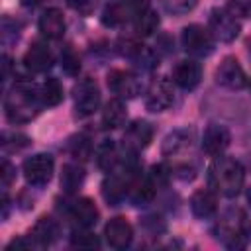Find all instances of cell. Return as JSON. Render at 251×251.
Wrapping results in <instances>:
<instances>
[{
	"label": "cell",
	"instance_id": "cell-1",
	"mask_svg": "<svg viewBox=\"0 0 251 251\" xmlns=\"http://www.w3.org/2000/svg\"><path fill=\"white\" fill-rule=\"evenodd\" d=\"M39 94L35 92V86L27 80H18L12 90L6 94L4 110L6 118L12 124H25L31 122L39 112Z\"/></svg>",
	"mask_w": 251,
	"mask_h": 251
},
{
	"label": "cell",
	"instance_id": "cell-2",
	"mask_svg": "<svg viewBox=\"0 0 251 251\" xmlns=\"http://www.w3.org/2000/svg\"><path fill=\"white\" fill-rule=\"evenodd\" d=\"M245 180V171L239 161L229 157H216L208 169V182L210 188L220 192L226 198H233L241 192Z\"/></svg>",
	"mask_w": 251,
	"mask_h": 251
},
{
	"label": "cell",
	"instance_id": "cell-3",
	"mask_svg": "<svg viewBox=\"0 0 251 251\" xmlns=\"http://www.w3.org/2000/svg\"><path fill=\"white\" fill-rule=\"evenodd\" d=\"M218 239L229 249H243L251 241V220L241 208H229L216 224Z\"/></svg>",
	"mask_w": 251,
	"mask_h": 251
},
{
	"label": "cell",
	"instance_id": "cell-4",
	"mask_svg": "<svg viewBox=\"0 0 251 251\" xmlns=\"http://www.w3.org/2000/svg\"><path fill=\"white\" fill-rule=\"evenodd\" d=\"M180 41H182V47L194 57H206L214 51V35L208 27H204L200 24L186 25L182 29Z\"/></svg>",
	"mask_w": 251,
	"mask_h": 251
},
{
	"label": "cell",
	"instance_id": "cell-5",
	"mask_svg": "<svg viewBox=\"0 0 251 251\" xmlns=\"http://www.w3.org/2000/svg\"><path fill=\"white\" fill-rule=\"evenodd\" d=\"M73 98H75V112H76L78 118L92 116L98 110V106H100V90H98V84L92 78L78 80L75 84Z\"/></svg>",
	"mask_w": 251,
	"mask_h": 251
},
{
	"label": "cell",
	"instance_id": "cell-6",
	"mask_svg": "<svg viewBox=\"0 0 251 251\" xmlns=\"http://www.w3.org/2000/svg\"><path fill=\"white\" fill-rule=\"evenodd\" d=\"M22 171H24V176H25L27 184H31V186H43L53 176L55 161H53V157L49 153H37V155H31L29 159L24 161Z\"/></svg>",
	"mask_w": 251,
	"mask_h": 251
},
{
	"label": "cell",
	"instance_id": "cell-7",
	"mask_svg": "<svg viewBox=\"0 0 251 251\" xmlns=\"http://www.w3.org/2000/svg\"><path fill=\"white\" fill-rule=\"evenodd\" d=\"M208 24H210L212 35L216 39H220V41H226V43L233 41L239 35V29H241V25L235 20V16L231 12H227V10H224V8L212 10Z\"/></svg>",
	"mask_w": 251,
	"mask_h": 251
},
{
	"label": "cell",
	"instance_id": "cell-8",
	"mask_svg": "<svg viewBox=\"0 0 251 251\" xmlns=\"http://www.w3.org/2000/svg\"><path fill=\"white\" fill-rule=\"evenodd\" d=\"M175 102V88L169 78L155 80L145 94V108L149 112H165Z\"/></svg>",
	"mask_w": 251,
	"mask_h": 251
},
{
	"label": "cell",
	"instance_id": "cell-9",
	"mask_svg": "<svg viewBox=\"0 0 251 251\" xmlns=\"http://www.w3.org/2000/svg\"><path fill=\"white\" fill-rule=\"evenodd\" d=\"M108 88L118 96V98H135L141 94V82L139 78L122 69H114L108 73Z\"/></svg>",
	"mask_w": 251,
	"mask_h": 251
},
{
	"label": "cell",
	"instance_id": "cell-10",
	"mask_svg": "<svg viewBox=\"0 0 251 251\" xmlns=\"http://www.w3.org/2000/svg\"><path fill=\"white\" fill-rule=\"evenodd\" d=\"M216 80H218V84L231 88V90H239V88L247 86V82H249L243 67L239 65V61L235 57H226L220 63V67L216 71Z\"/></svg>",
	"mask_w": 251,
	"mask_h": 251
},
{
	"label": "cell",
	"instance_id": "cell-11",
	"mask_svg": "<svg viewBox=\"0 0 251 251\" xmlns=\"http://www.w3.org/2000/svg\"><path fill=\"white\" fill-rule=\"evenodd\" d=\"M229 143H231V133L226 126L210 124L202 133V149L212 157L222 155L229 147Z\"/></svg>",
	"mask_w": 251,
	"mask_h": 251
},
{
	"label": "cell",
	"instance_id": "cell-12",
	"mask_svg": "<svg viewBox=\"0 0 251 251\" xmlns=\"http://www.w3.org/2000/svg\"><path fill=\"white\" fill-rule=\"evenodd\" d=\"M104 235H106V243L114 249H126L131 239H133V227L131 224L122 218V216H116L112 218L106 227H104Z\"/></svg>",
	"mask_w": 251,
	"mask_h": 251
},
{
	"label": "cell",
	"instance_id": "cell-13",
	"mask_svg": "<svg viewBox=\"0 0 251 251\" xmlns=\"http://www.w3.org/2000/svg\"><path fill=\"white\" fill-rule=\"evenodd\" d=\"M202 80V67L192 59L178 61L173 71V82L184 90H194Z\"/></svg>",
	"mask_w": 251,
	"mask_h": 251
},
{
	"label": "cell",
	"instance_id": "cell-14",
	"mask_svg": "<svg viewBox=\"0 0 251 251\" xmlns=\"http://www.w3.org/2000/svg\"><path fill=\"white\" fill-rule=\"evenodd\" d=\"M24 65L31 71V73H45L53 67V53L49 51V47L41 41H35L29 45V49L24 55Z\"/></svg>",
	"mask_w": 251,
	"mask_h": 251
},
{
	"label": "cell",
	"instance_id": "cell-15",
	"mask_svg": "<svg viewBox=\"0 0 251 251\" xmlns=\"http://www.w3.org/2000/svg\"><path fill=\"white\" fill-rule=\"evenodd\" d=\"M69 218L78 227H92L98 222V208L90 198H76L69 206Z\"/></svg>",
	"mask_w": 251,
	"mask_h": 251
},
{
	"label": "cell",
	"instance_id": "cell-16",
	"mask_svg": "<svg viewBox=\"0 0 251 251\" xmlns=\"http://www.w3.org/2000/svg\"><path fill=\"white\" fill-rule=\"evenodd\" d=\"M37 27H39L41 35L47 37V39H59V37H63L65 27H67L63 12H61L59 8H49V10H45V12L41 14L39 22H37Z\"/></svg>",
	"mask_w": 251,
	"mask_h": 251
},
{
	"label": "cell",
	"instance_id": "cell-17",
	"mask_svg": "<svg viewBox=\"0 0 251 251\" xmlns=\"http://www.w3.org/2000/svg\"><path fill=\"white\" fill-rule=\"evenodd\" d=\"M151 139H153V127L145 120H135L126 129L124 145H127L133 151H139V149H145L151 143Z\"/></svg>",
	"mask_w": 251,
	"mask_h": 251
},
{
	"label": "cell",
	"instance_id": "cell-18",
	"mask_svg": "<svg viewBox=\"0 0 251 251\" xmlns=\"http://www.w3.org/2000/svg\"><path fill=\"white\" fill-rule=\"evenodd\" d=\"M190 210L196 218H212L218 210V196H216V190H210V188H200L192 194L190 198Z\"/></svg>",
	"mask_w": 251,
	"mask_h": 251
},
{
	"label": "cell",
	"instance_id": "cell-19",
	"mask_svg": "<svg viewBox=\"0 0 251 251\" xmlns=\"http://www.w3.org/2000/svg\"><path fill=\"white\" fill-rule=\"evenodd\" d=\"M155 190L157 186L149 176H135L127 184V198L133 206H145L155 198Z\"/></svg>",
	"mask_w": 251,
	"mask_h": 251
},
{
	"label": "cell",
	"instance_id": "cell-20",
	"mask_svg": "<svg viewBox=\"0 0 251 251\" xmlns=\"http://www.w3.org/2000/svg\"><path fill=\"white\" fill-rule=\"evenodd\" d=\"M127 184L124 180V176L116 175V173H110L104 182H102V196L104 200L110 204V206H118L126 196H127Z\"/></svg>",
	"mask_w": 251,
	"mask_h": 251
},
{
	"label": "cell",
	"instance_id": "cell-21",
	"mask_svg": "<svg viewBox=\"0 0 251 251\" xmlns=\"http://www.w3.org/2000/svg\"><path fill=\"white\" fill-rule=\"evenodd\" d=\"M57 235H59V226H57V222H55L53 218H49V216H41V218L35 222V226L31 227V233H29V237H31L37 245H41V247L51 245V243L57 239Z\"/></svg>",
	"mask_w": 251,
	"mask_h": 251
},
{
	"label": "cell",
	"instance_id": "cell-22",
	"mask_svg": "<svg viewBox=\"0 0 251 251\" xmlns=\"http://www.w3.org/2000/svg\"><path fill=\"white\" fill-rule=\"evenodd\" d=\"M126 120H127V110H126V104L122 102V98H114L104 106L102 124L106 129H118L126 124Z\"/></svg>",
	"mask_w": 251,
	"mask_h": 251
},
{
	"label": "cell",
	"instance_id": "cell-23",
	"mask_svg": "<svg viewBox=\"0 0 251 251\" xmlns=\"http://www.w3.org/2000/svg\"><path fill=\"white\" fill-rule=\"evenodd\" d=\"M118 163H120V149H118V145L114 143V139H102L96 145V165L102 171L110 173Z\"/></svg>",
	"mask_w": 251,
	"mask_h": 251
},
{
	"label": "cell",
	"instance_id": "cell-24",
	"mask_svg": "<svg viewBox=\"0 0 251 251\" xmlns=\"http://www.w3.org/2000/svg\"><path fill=\"white\" fill-rule=\"evenodd\" d=\"M190 139L192 135L186 131V129H175L173 133H169L165 139H163V155L167 157H175V155H180L182 151H186L190 147Z\"/></svg>",
	"mask_w": 251,
	"mask_h": 251
},
{
	"label": "cell",
	"instance_id": "cell-25",
	"mask_svg": "<svg viewBox=\"0 0 251 251\" xmlns=\"http://www.w3.org/2000/svg\"><path fill=\"white\" fill-rule=\"evenodd\" d=\"M84 182V169L76 163H67L61 173V188L69 194L76 192Z\"/></svg>",
	"mask_w": 251,
	"mask_h": 251
},
{
	"label": "cell",
	"instance_id": "cell-26",
	"mask_svg": "<svg viewBox=\"0 0 251 251\" xmlns=\"http://www.w3.org/2000/svg\"><path fill=\"white\" fill-rule=\"evenodd\" d=\"M133 27H135V31L139 35H151L159 27V16H157V12L153 8H149V6L143 8V10H139L135 14V18H133Z\"/></svg>",
	"mask_w": 251,
	"mask_h": 251
},
{
	"label": "cell",
	"instance_id": "cell-27",
	"mask_svg": "<svg viewBox=\"0 0 251 251\" xmlns=\"http://www.w3.org/2000/svg\"><path fill=\"white\" fill-rule=\"evenodd\" d=\"M39 98H41V104L45 106H57L63 100V84L59 82V78L49 76L41 86Z\"/></svg>",
	"mask_w": 251,
	"mask_h": 251
},
{
	"label": "cell",
	"instance_id": "cell-28",
	"mask_svg": "<svg viewBox=\"0 0 251 251\" xmlns=\"http://www.w3.org/2000/svg\"><path fill=\"white\" fill-rule=\"evenodd\" d=\"M129 14H133L124 2H116V4H112V6H106V10H104V14H102V24L104 25H120V24H124L126 20H127V16Z\"/></svg>",
	"mask_w": 251,
	"mask_h": 251
},
{
	"label": "cell",
	"instance_id": "cell-29",
	"mask_svg": "<svg viewBox=\"0 0 251 251\" xmlns=\"http://www.w3.org/2000/svg\"><path fill=\"white\" fill-rule=\"evenodd\" d=\"M71 245L73 247H82V249H98L100 239L92 231H88V227H78V231H75L71 235Z\"/></svg>",
	"mask_w": 251,
	"mask_h": 251
},
{
	"label": "cell",
	"instance_id": "cell-30",
	"mask_svg": "<svg viewBox=\"0 0 251 251\" xmlns=\"http://www.w3.org/2000/svg\"><path fill=\"white\" fill-rule=\"evenodd\" d=\"M61 67H63V71L69 76H76L78 75V71H80V59H78V55L75 53L73 47H65L63 55H61Z\"/></svg>",
	"mask_w": 251,
	"mask_h": 251
},
{
	"label": "cell",
	"instance_id": "cell-31",
	"mask_svg": "<svg viewBox=\"0 0 251 251\" xmlns=\"http://www.w3.org/2000/svg\"><path fill=\"white\" fill-rule=\"evenodd\" d=\"M159 2L171 14H186L196 6V0H159Z\"/></svg>",
	"mask_w": 251,
	"mask_h": 251
},
{
	"label": "cell",
	"instance_id": "cell-32",
	"mask_svg": "<svg viewBox=\"0 0 251 251\" xmlns=\"http://www.w3.org/2000/svg\"><path fill=\"white\" fill-rule=\"evenodd\" d=\"M147 176H149V178L153 180V184L159 188V186H165V184H167L171 173H169V169H167L165 165H153V167H151V173H149Z\"/></svg>",
	"mask_w": 251,
	"mask_h": 251
},
{
	"label": "cell",
	"instance_id": "cell-33",
	"mask_svg": "<svg viewBox=\"0 0 251 251\" xmlns=\"http://www.w3.org/2000/svg\"><path fill=\"white\" fill-rule=\"evenodd\" d=\"M71 145H73V155H75V157L86 159V155H88V151H90V145H88V141H86L82 135L75 137V139L71 141Z\"/></svg>",
	"mask_w": 251,
	"mask_h": 251
},
{
	"label": "cell",
	"instance_id": "cell-34",
	"mask_svg": "<svg viewBox=\"0 0 251 251\" xmlns=\"http://www.w3.org/2000/svg\"><path fill=\"white\" fill-rule=\"evenodd\" d=\"M67 2L73 10H76L82 16H88L94 10V4H96V0H67Z\"/></svg>",
	"mask_w": 251,
	"mask_h": 251
},
{
	"label": "cell",
	"instance_id": "cell-35",
	"mask_svg": "<svg viewBox=\"0 0 251 251\" xmlns=\"http://www.w3.org/2000/svg\"><path fill=\"white\" fill-rule=\"evenodd\" d=\"M14 176H16V169L10 165V161H2V182H4V186H8Z\"/></svg>",
	"mask_w": 251,
	"mask_h": 251
},
{
	"label": "cell",
	"instance_id": "cell-36",
	"mask_svg": "<svg viewBox=\"0 0 251 251\" xmlns=\"http://www.w3.org/2000/svg\"><path fill=\"white\" fill-rule=\"evenodd\" d=\"M120 2H124V4L133 12V16H135L139 10L147 8V0H120Z\"/></svg>",
	"mask_w": 251,
	"mask_h": 251
},
{
	"label": "cell",
	"instance_id": "cell-37",
	"mask_svg": "<svg viewBox=\"0 0 251 251\" xmlns=\"http://www.w3.org/2000/svg\"><path fill=\"white\" fill-rule=\"evenodd\" d=\"M29 245H31V243H27V241H24V239H14L12 243H8L6 249L10 251V249H14V247H29Z\"/></svg>",
	"mask_w": 251,
	"mask_h": 251
},
{
	"label": "cell",
	"instance_id": "cell-38",
	"mask_svg": "<svg viewBox=\"0 0 251 251\" xmlns=\"http://www.w3.org/2000/svg\"><path fill=\"white\" fill-rule=\"evenodd\" d=\"M41 2H45V0H22V4H24V6H29V8H33V6H39Z\"/></svg>",
	"mask_w": 251,
	"mask_h": 251
},
{
	"label": "cell",
	"instance_id": "cell-39",
	"mask_svg": "<svg viewBox=\"0 0 251 251\" xmlns=\"http://www.w3.org/2000/svg\"><path fill=\"white\" fill-rule=\"evenodd\" d=\"M247 202H249V206H251V188L247 190Z\"/></svg>",
	"mask_w": 251,
	"mask_h": 251
},
{
	"label": "cell",
	"instance_id": "cell-40",
	"mask_svg": "<svg viewBox=\"0 0 251 251\" xmlns=\"http://www.w3.org/2000/svg\"><path fill=\"white\" fill-rule=\"evenodd\" d=\"M247 84H249V90H251V82H247Z\"/></svg>",
	"mask_w": 251,
	"mask_h": 251
}]
</instances>
